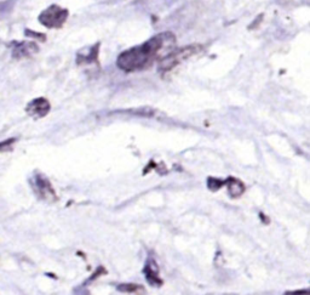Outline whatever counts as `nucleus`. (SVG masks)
I'll list each match as a JSON object with an SVG mask.
<instances>
[{"label":"nucleus","mask_w":310,"mask_h":295,"mask_svg":"<svg viewBox=\"0 0 310 295\" xmlns=\"http://www.w3.org/2000/svg\"><path fill=\"white\" fill-rule=\"evenodd\" d=\"M38 45L33 43V41H21V43L15 44L13 49V56L16 58L31 57L32 55L38 52Z\"/></svg>","instance_id":"obj_6"},{"label":"nucleus","mask_w":310,"mask_h":295,"mask_svg":"<svg viewBox=\"0 0 310 295\" xmlns=\"http://www.w3.org/2000/svg\"><path fill=\"white\" fill-rule=\"evenodd\" d=\"M224 185H226V187H228L229 195H230L232 198H238V197H240L244 193V191H245L244 184L238 180V179L229 178L228 180L224 181Z\"/></svg>","instance_id":"obj_8"},{"label":"nucleus","mask_w":310,"mask_h":295,"mask_svg":"<svg viewBox=\"0 0 310 295\" xmlns=\"http://www.w3.org/2000/svg\"><path fill=\"white\" fill-rule=\"evenodd\" d=\"M15 142H16V140L15 139H9L7 141L0 142V152L10 151L11 148H13V146L15 145Z\"/></svg>","instance_id":"obj_10"},{"label":"nucleus","mask_w":310,"mask_h":295,"mask_svg":"<svg viewBox=\"0 0 310 295\" xmlns=\"http://www.w3.org/2000/svg\"><path fill=\"white\" fill-rule=\"evenodd\" d=\"M50 109H51V106L45 97L34 98L26 107L27 114L35 119L44 118L50 112Z\"/></svg>","instance_id":"obj_5"},{"label":"nucleus","mask_w":310,"mask_h":295,"mask_svg":"<svg viewBox=\"0 0 310 295\" xmlns=\"http://www.w3.org/2000/svg\"><path fill=\"white\" fill-rule=\"evenodd\" d=\"M201 50L202 46L198 45V44L181 47V49H174L171 52H169L168 55L164 56V57L160 60L159 70L162 71V72H169L172 68L177 67L182 62L187 61L188 58L198 55Z\"/></svg>","instance_id":"obj_2"},{"label":"nucleus","mask_w":310,"mask_h":295,"mask_svg":"<svg viewBox=\"0 0 310 295\" xmlns=\"http://www.w3.org/2000/svg\"><path fill=\"white\" fill-rule=\"evenodd\" d=\"M68 17V10L51 5L39 15V22L47 28H61Z\"/></svg>","instance_id":"obj_4"},{"label":"nucleus","mask_w":310,"mask_h":295,"mask_svg":"<svg viewBox=\"0 0 310 295\" xmlns=\"http://www.w3.org/2000/svg\"><path fill=\"white\" fill-rule=\"evenodd\" d=\"M176 35L171 32H164L154 35L142 45L131 47L121 52L116 65L124 72H136L150 67L157 60H162L174 50Z\"/></svg>","instance_id":"obj_1"},{"label":"nucleus","mask_w":310,"mask_h":295,"mask_svg":"<svg viewBox=\"0 0 310 295\" xmlns=\"http://www.w3.org/2000/svg\"><path fill=\"white\" fill-rule=\"evenodd\" d=\"M118 290L120 293L127 294H144L145 289L141 284H135V283H123L118 285Z\"/></svg>","instance_id":"obj_9"},{"label":"nucleus","mask_w":310,"mask_h":295,"mask_svg":"<svg viewBox=\"0 0 310 295\" xmlns=\"http://www.w3.org/2000/svg\"><path fill=\"white\" fill-rule=\"evenodd\" d=\"M144 275L147 277L148 282L150 283L151 285H162V279L159 277V272H158V266L155 262L151 260H149L148 265L145 266L144 269Z\"/></svg>","instance_id":"obj_7"},{"label":"nucleus","mask_w":310,"mask_h":295,"mask_svg":"<svg viewBox=\"0 0 310 295\" xmlns=\"http://www.w3.org/2000/svg\"><path fill=\"white\" fill-rule=\"evenodd\" d=\"M29 184H31L34 195L40 201L46 202V203H53V202L57 201V196H56L51 183L44 174H41V172L33 174L32 179L29 180Z\"/></svg>","instance_id":"obj_3"}]
</instances>
